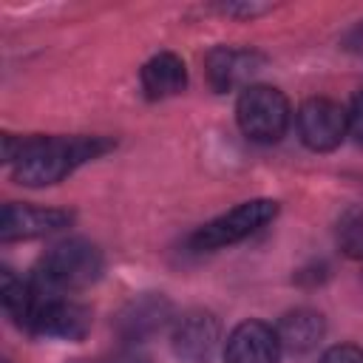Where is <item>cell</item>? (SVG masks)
Listing matches in <instances>:
<instances>
[{
  "label": "cell",
  "mask_w": 363,
  "mask_h": 363,
  "mask_svg": "<svg viewBox=\"0 0 363 363\" xmlns=\"http://www.w3.org/2000/svg\"><path fill=\"white\" fill-rule=\"evenodd\" d=\"M173 318V306L164 295H156V292H147V295H139L133 298L116 318V329L125 340H142V337H150L153 332H159L167 320Z\"/></svg>",
  "instance_id": "cell-11"
},
{
  "label": "cell",
  "mask_w": 363,
  "mask_h": 363,
  "mask_svg": "<svg viewBox=\"0 0 363 363\" xmlns=\"http://www.w3.org/2000/svg\"><path fill=\"white\" fill-rule=\"evenodd\" d=\"M346 116H349V133L363 145V91L352 99V108L346 111Z\"/></svg>",
  "instance_id": "cell-18"
},
{
  "label": "cell",
  "mask_w": 363,
  "mask_h": 363,
  "mask_svg": "<svg viewBox=\"0 0 363 363\" xmlns=\"http://www.w3.org/2000/svg\"><path fill=\"white\" fill-rule=\"evenodd\" d=\"M275 332H278V340H281L284 352L306 354L323 340L326 323H323V315L315 312V309H292L278 320Z\"/></svg>",
  "instance_id": "cell-13"
},
{
  "label": "cell",
  "mask_w": 363,
  "mask_h": 363,
  "mask_svg": "<svg viewBox=\"0 0 363 363\" xmlns=\"http://www.w3.org/2000/svg\"><path fill=\"white\" fill-rule=\"evenodd\" d=\"M298 136L306 147L312 150H335L346 130H349V116L346 111L332 102V99H306L298 108Z\"/></svg>",
  "instance_id": "cell-5"
},
{
  "label": "cell",
  "mask_w": 363,
  "mask_h": 363,
  "mask_svg": "<svg viewBox=\"0 0 363 363\" xmlns=\"http://www.w3.org/2000/svg\"><path fill=\"white\" fill-rule=\"evenodd\" d=\"M105 150H111V142L99 136H31L14 162V179L26 187L57 184Z\"/></svg>",
  "instance_id": "cell-1"
},
{
  "label": "cell",
  "mask_w": 363,
  "mask_h": 363,
  "mask_svg": "<svg viewBox=\"0 0 363 363\" xmlns=\"http://www.w3.org/2000/svg\"><path fill=\"white\" fill-rule=\"evenodd\" d=\"M278 332L264 320H244L238 323L224 346L227 363H278L281 357Z\"/></svg>",
  "instance_id": "cell-9"
},
{
  "label": "cell",
  "mask_w": 363,
  "mask_h": 363,
  "mask_svg": "<svg viewBox=\"0 0 363 363\" xmlns=\"http://www.w3.org/2000/svg\"><path fill=\"white\" fill-rule=\"evenodd\" d=\"M235 119L247 139L278 142L289 125V102L272 85H250L235 102Z\"/></svg>",
  "instance_id": "cell-3"
},
{
  "label": "cell",
  "mask_w": 363,
  "mask_h": 363,
  "mask_svg": "<svg viewBox=\"0 0 363 363\" xmlns=\"http://www.w3.org/2000/svg\"><path fill=\"white\" fill-rule=\"evenodd\" d=\"M0 298H3V309L17 320V323H31V315L40 303V292L34 289V284L23 281L20 275H14L9 267L0 272Z\"/></svg>",
  "instance_id": "cell-14"
},
{
  "label": "cell",
  "mask_w": 363,
  "mask_h": 363,
  "mask_svg": "<svg viewBox=\"0 0 363 363\" xmlns=\"http://www.w3.org/2000/svg\"><path fill=\"white\" fill-rule=\"evenodd\" d=\"M31 332L43 337H57V340H82L91 332V309L85 303L68 301V298H43L31 315L28 323Z\"/></svg>",
  "instance_id": "cell-6"
},
{
  "label": "cell",
  "mask_w": 363,
  "mask_h": 363,
  "mask_svg": "<svg viewBox=\"0 0 363 363\" xmlns=\"http://www.w3.org/2000/svg\"><path fill=\"white\" fill-rule=\"evenodd\" d=\"M318 363H363V346L354 343H337L320 354Z\"/></svg>",
  "instance_id": "cell-16"
},
{
  "label": "cell",
  "mask_w": 363,
  "mask_h": 363,
  "mask_svg": "<svg viewBox=\"0 0 363 363\" xmlns=\"http://www.w3.org/2000/svg\"><path fill=\"white\" fill-rule=\"evenodd\" d=\"M111 363H150L145 354H136V352H122V354H116Z\"/></svg>",
  "instance_id": "cell-19"
},
{
  "label": "cell",
  "mask_w": 363,
  "mask_h": 363,
  "mask_svg": "<svg viewBox=\"0 0 363 363\" xmlns=\"http://www.w3.org/2000/svg\"><path fill=\"white\" fill-rule=\"evenodd\" d=\"M74 363H79V360H74Z\"/></svg>",
  "instance_id": "cell-20"
},
{
  "label": "cell",
  "mask_w": 363,
  "mask_h": 363,
  "mask_svg": "<svg viewBox=\"0 0 363 363\" xmlns=\"http://www.w3.org/2000/svg\"><path fill=\"white\" fill-rule=\"evenodd\" d=\"M142 91L147 99H167V96H176L184 91L187 85V68H184V60L170 54V51H162L156 57H150L145 65H142Z\"/></svg>",
  "instance_id": "cell-12"
},
{
  "label": "cell",
  "mask_w": 363,
  "mask_h": 363,
  "mask_svg": "<svg viewBox=\"0 0 363 363\" xmlns=\"http://www.w3.org/2000/svg\"><path fill=\"white\" fill-rule=\"evenodd\" d=\"M105 258L85 238H68L54 244L34 269V289L43 298H54L65 289H85L102 278Z\"/></svg>",
  "instance_id": "cell-2"
},
{
  "label": "cell",
  "mask_w": 363,
  "mask_h": 363,
  "mask_svg": "<svg viewBox=\"0 0 363 363\" xmlns=\"http://www.w3.org/2000/svg\"><path fill=\"white\" fill-rule=\"evenodd\" d=\"M221 11L230 14V17L252 20V17L264 14V11H269V6H264V3H227V6H221Z\"/></svg>",
  "instance_id": "cell-17"
},
{
  "label": "cell",
  "mask_w": 363,
  "mask_h": 363,
  "mask_svg": "<svg viewBox=\"0 0 363 363\" xmlns=\"http://www.w3.org/2000/svg\"><path fill=\"white\" fill-rule=\"evenodd\" d=\"M264 57L247 48H227L218 45L204 57V68H207V79L216 91H233V88H250V79L261 71Z\"/></svg>",
  "instance_id": "cell-10"
},
{
  "label": "cell",
  "mask_w": 363,
  "mask_h": 363,
  "mask_svg": "<svg viewBox=\"0 0 363 363\" xmlns=\"http://www.w3.org/2000/svg\"><path fill=\"white\" fill-rule=\"evenodd\" d=\"M337 244L343 255L363 261V204H354L337 218Z\"/></svg>",
  "instance_id": "cell-15"
},
{
  "label": "cell",
  "mask_w": 363,
  "mask_h": 363,
  "mask_svg": "<svg viewBox=\"0 0 363 363\" xmlns=\"http://www.w3.org/2000/svg\"><path fill=\"white\" fill-rule=\"evenodd\" d=\"M71 224L68 210L57 207H34V204H3L0 213V238L9 241H28L48 233H57Z\"/></svg>",
  "instance_id": "cell-7"
},
{
  "label": "cell",
  "mask_w": 363,
  "mask_h": 363,
  "mask_svg": "<svg viewBox=\"0 0 363 363\" xmlns=\"http://www.w3.org/2000/svg\"><path fill=\"white\" fill-rule=\"evenodd\" d=\"M275 213H278V201L252 199V201H244V204L216 216L213 221L201 224L190 241L196 250H221V247H230V244L252 235L264 224H269L275 218Z\"/></svg>",
  "instance_id": "cell-4"
},
{
  "label": "cell",
  "mask_w": 363,
  "mask_h": 363,
  "mask_svg": "<svg viewBox=\"0 0 363 363\" xmlns=\"http://www.w3.org/2000/svg\"><path fill=\"white\" fill-rule=\"evenodd\" d=\"M221 340V326L213 312L193 309L173 326V352L184 363H207Z\"/></svg>",
  "instance_id": "cell-8"
}]
</instances>
